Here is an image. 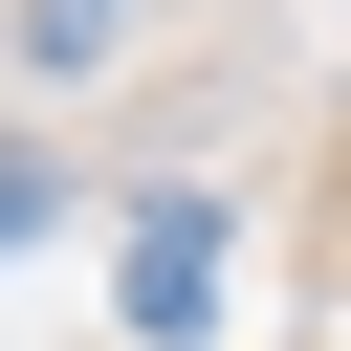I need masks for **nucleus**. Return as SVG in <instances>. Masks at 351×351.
Listing matches in <instances>:
<instances>
[{
  "instance_id": "1",
  "label": "nucleus",
  "mask_w": 351,
  "mask_h": 351,
  "mask_svg": "<svg viewBox=\"0 0 351 351\" xmlns=\"http://www.w3.org/2000/svg\"><path fill=\"white\" fill-rule=\"evenodd\" d=\"M197 285H219V219H197V197H154V219H132V329L176 351V329H197Z\"/></svg>"
},
{
  "instance_id": "3",
  "label": "nucleus",
  "mask_w": 351,
  "mask_h": 351,
  "mask_svg": "<svg viewBox=\"0 0 351 351\" xmlns=\"http://www.w3.org/2000/svg\"><path fill=\"white\" fill-rule=\"evenodd\" d=\"M44 197H66V176H44V154H0V241H44Z\"/></svg>"
},
{
  "instance_id": "2",
  "label": "nucleus",
  "mask_w": 351,
  "mask_h": 351,
  "mask_svg": "<svg viewBox=\"0 0 351 351\" xmlns=\"http://www.w3.org/2000/svg\"><path fill=\"white\" fill-rule=\"evenodd\" d=\"M22 44L44 66H110V0H22Z\"/></svg>"
}]
</instances>
